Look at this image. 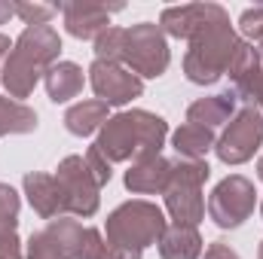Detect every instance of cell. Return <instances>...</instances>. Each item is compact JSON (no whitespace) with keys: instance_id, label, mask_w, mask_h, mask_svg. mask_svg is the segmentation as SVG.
Instances as JSON below:
<instances>
[{"instance_id":"8","label":"cell","mask_w":263,"mask_h":259,"mask_svg":"<svg viewBox=\"0 0 263 259\" xmlns=\"http://www.w3.org/2000/svg\"><path fill=\"white\" fill-rule=\"evenodd\" d=\"M254 204H257L254 183L242 174H230L214 186V192L208 198V217L220 229H239L254 213Z\"/></svg>"},{"instance_id":"26","label":"cell","mask_w":263,"mask_h":259,"mask_svg":"<svg viewBox=\"0 0 263 259\" xmlns=\"http://www.w3.org/2000/svg\"><path fill=\"white\" fill-rule=\"evenodd\" d=\"M18 192L9 186V183H0V217H9V220H18Z\"/></svg>"},{"instance_id":"20","label":"cell","mask_w":263,"mask_h":259,"mask_svg":"<svg viewBox=\"0 0 263 259\" xmlns=\"http://www.w3.org/2000/svg\"><path fill=\"white\" fill-rule=\"evenodd\" d=\"M34 128H37V113L28 104H22V101H12V98L0 95V137H6V134H28Z\"/></svg>"},{"instance_id":"11","label":"cell","mask_w":263,"mask_h":259,"mask_svg":"<svg viewBox=\"0 0 263 259\" xmlns=\"http://www.w3.org/2000/svg\"><path fill=\"white\" fill-rule=\"evenodd\" d=\"M46 232L55 241L62 259H101L104 238L98 229L80 226L77 220H49Z\"/></svg>"},{"instance_id":"15","label":"cell","mask_w":263,"mask_h":259,"mask_svg":"<svg viewBox=\"0 0 263 259\" xmlns=\"http://www.w3.org/2000/svg\"><path fill=\"white\" fill-rule=\"evenodd\" d=\"M236 95L233 92H220V95H211V98H199L187 107V122H196L202 128H217L223 122H230L236 116Z\"/></svg>"},{"instance_id":"5","label":"cell","mask_w":263,"mask_h":259,"mask_svg":"<svg viewBox=\"0 0 263 259\" xmlns=\"http://www.w3.org/2000/svg\"><path fill=\"white\" fill-rule=\"evenodd\" d=\"M211 168L205 159L190 162V159H181V162H172V180L165 186V207L175 220V226H190L196 229L205 217V198H202V183L208 180Z\"/></svg>"},{"instance_id":"29","label":"cell","mask_w":263,"mask_h":259,"mask_svg":"<svg viewBox=\"0 0 263 259\" xmlns=\"http://www.w3.org/2000/svg\"><path fill=\"white\" fill-rule=\"evenodd\" d=\"M248 107H257L263 113V70H260V76H257V85H254V92H251V104Z\"/></svg>"},{"instance_id":"17","label":"cell","mask_w":263,"mask_h":259,"mask_svg":"<svg viewBox=\"0 0 263 259\" xmlns=\"http://www.w3.org/2000/svg\"><path fill=\"white\" fill-rule=\"evenodd\" d=\"M202 238L190 226H168L159 238V256L162 259H199Z\"/></svg>"},{"instance_id":"35","label":"cell","mask_w":263,"mask_h":259,"mask_svg":"<svg viewBox=\"0 0 263 259\" xmlns=\"http://www.w3.org/2000/svg\"><path fill=\"white\" fill-rule=\"evenodd\" d=\"M260 213H263V204H260Z\"/></svg>"},{"instance_id":"6","label":"cell","mask_w":263,"mask_h":259,"mask_svg":"<svg viewBox=\"0 0 263 259\" xmlns=\"http://www.w3.org/2000/svg\"><path fill=\"white\" fill-rule=\"evenodd\" d=\"M172 61V52H168V43H165V34L159 25H150V21H141V25H132L126 28V55H123V64L129 67L138 79H156L168 70Z\"/></svg>"},{"instance_id":"18","label":"cell","mask_w":263,"mask_h":259,"mask_svg":"<svg viewBox=\"0 0 263 259\" xmlns=\"http://www.w3.org/2000/svg\"><path fill=\"white\" fill-rule=\"evenodd\" d=\"M107 104L104 101H80L65 113V128L77 137H89L92 131H101V125L107 122Z\"/></svg>"},{"instance_id":"12","label":"cell","mask_w":263,"mask_h":259,"mask_svg":"<svg viewBox=\"0 0 263 259\" xmlns=\"http://www.w3.org/2000/svg\"><path fill=\"white\" fill-rule=\"evenodd\" d=\"M114 9H120V6H104V3H92V0L62 3L67 34L77 37V40H95L101 31L110 28V12Z\"/></svg>"},{"instance_id":"1","label":"cell","mask_w":263,"mask_h":259,"mask_svg":"<svg viewBox=\"0 0 263 259\" xmlns=\"http://www.w3.org/2000/svg\"><path fill=\"white\" fill-rule=\"evenodd\" d=\"M187 43H190V49H187V58H184V73L196 85L217 82L230 70L239 46H242V40L230 28L227 9L217 6V3H211L205 21L196 28V34Z\"/></svg>"},{"instance_id":"22","label":"cell","mask_w":263,"mask_h":259,"mask_svg":"<svg viewBox=\"0 0 263 259\" xmlns=\"http://www.w3.org/2000/svg\"><path fill=\"white\" fill-rule=\"evenodd\" d=\"M59 12V6H49V3H15V15L34 28V25H49V18Z\"/></svg>"},{"instance_id":"13","label":"cell","mask_w":263,"mask_h":259,"mask_svg":"<svg viewBox=\"0 0 263 259\" xmlns=\"http://www.w3.org/2000/svg\"><path fill=\"white\" fill-rule=\"evenodd\" d=\"M172 180V162L162 156H150V159H138L132 162V168L126 171V189L135 195H156L165 192Z\"/></svg>"},{"instance_id":"24","label":"cell","mask_w":263,"mask_h":259,"mask_svg":"<svg viewBox=\"0 0 263 259\" xmlns=\"http://www.w3.org/2000/svg\"><path fill=\"white\" fill-rule=\"evenodd\" d=\"M239 31H242L248 40H254V43L260 46L263 43V3H257V6H251V9L242 12V18H239Z\"/></svg>"},{"instance_id":"30","label":"cell","mask_w":263,"mask_h":259,"mask_svg":"<svg viewBox=\"0 0 263 259\" xmlns=\"http://www.w3.org/2000/svg\"><path fill=\"white\" fill-rule=\"evenodd\" d=\"M12 15H15V3H6V0H0V25H6Z\"/></svg>"},{"instance_id":"27","label":"cell","mask_w":263,"mask_h":259,"mask_svg":"<svg viewBox=\"0 0 263 259\" xmlns=\"http://www.w3.org/2000/svg\"><path fill=\"white\" fill-rule=\"evenodd\" d=\"M101 259H141V250H129V247H120V244H110V241H104Z\"/></svg>"},{"instance_id":"19","label":"cell","mask_w":263,"mask_h":259,"mask_svg":"<svg viewBox=\"0 0 263 259\" xmlns=\"http://www.w3.org/2000/svg\"><path fill=\"white\" fill-rule=\"evenodd\" d=\"M172 143H175V149H178L181 159L199 162V159H205L214 149L217 140H214V131L211 128H202L196 122H187V125H181V128L172 134Z\"/></svg>"},{"instance_id":"34","label":"cell","mask_w":263,"mask_h":259,"mask_svg":"<svg viewBox=\"0 0 263 259\" xmlns=\"http://www.w3.org/2000/svg\"><path fill=\"white\" fill-rule=\"evenodd\" d=\"M257 52H260V58H263V43H260V46H257Z\"/></svg>"},{"instance_id":"10","label":"cell","mask_w":263,"mask_h":259,"mask_svg":"<svg viewBox=\"0 0 263 259\" xmlns=\"http://www.w3.org/2000/svg\"><path fill=\"white\" fill-rule=\"evenodd\" d=\"M89 82L107 107H123L144 92V79H138L126 64H107V61H92L89 67Z\"/></svg>"},{"instance_id":"2","label":"cell","mask_w":263,"mask_h":259,"mask_svg":"<svg viewBox=\"0 0 263 259\" xmlns=\"http://www.w3.org/2000/svg\"><path fill=\"white\" fill-rule=\"evenodd\" d=\"M59 52H62V40L55 28L49 25L25 28L0 67V82L9 92V98L12 101L28 98L40 82V76H46V70L59 61Z\"/></svg>"},{"instance_id":"3","label":"cell","mask_w":263,"mask_h":259,"mask_svg":"<svg viewBox=\"0 0 263 259\" xmlns=\"http://www.w3.org/2000/svg\"><path fill=\"white\" fill-rule=\"evenodd\" d=\"M165 134H168V125L162 116L147 113V110H126V113L110 116L101 125L95 149L110 165L114 162H138V159L159 156Z\"/></svg>"},{"instance_id":"31","label":"cell","mask_w":263,"mask_h":259,"mask_svg":"<svg viewBox=\"0 0 263 259\" xmlns=\"http://www.w3.org/2000/svg\"><path fill=\"white\" fill-rule=\"evenodd\" d=\"M9 49H12V43H9V37H3L0 34V61H6V55H9ZM3 67V64H0Z\"/></svg>"},{"instance_id":"23","label":"cell","mask_w":263,"mask_h":259,"mask_svg":"<svg viewBox=\"0 0 263 259\" xmlns=\"http://www.w3.org/2000/svg\"><path fill=\"white\" fill-rule=\"evenodd\" d=\"M28 259H62L55 241L49 238L46 229H43V232H34V235L28 238Z\"/></svg>"},{"instance_id":"21","label":"cell","mask_w":263,"mask_h":259,"mask_svg":"<svg viewBox=\"0 0 263 259\" xmlns=\"http://www.w3.org/2000/svg\"><path fill=\"white\" fill-rule=\"evenodd\" d=\"M126 55V28H107L95 37V61L123 64Z\"/></svg>"},{"instance_id":"14","label":"cell","mask_w":263,"mask_h":259,"mask_svg":"<svg viewBox=\"0 0 263 259\" xmlns=\"http://www.w3.org/2000/svg\"><path fill=\"white\" fill-rule=\"evenodd\" d=\"M22 186H25V195H28L31 207H34L43 220H55L59 213H65V198H62V189H59L55 174L31 171V174H25Z\"/></svg>"},{"instance_id":"25","label":"cell","mask_w":263,"mask_h":259,"mask_svg":"<svg viewBox=\"0 0 263 259\" xmlns=\"http://www.w3.org/2000/svg\"><path fill=\"white\" fill-rule=\"evenodd\" d=\"M83 159H86V165H89L92 177L98 180V186L110 183V174H114V171H110V162H107V159H104V156H101V153L95 149V143H92V146L86 149V156H83Z\"/></svg>"},{"instance_id":"7","label":"cell","mask_w":263,"mask_h":259,"mask_svg":"<svg viewBox=\"0 0 263 259\" xmlns=\"http://www.w3.org/2000/svg\"><path fill=\"white\" fill-rule=\"evenodd\" d=\"M55 180L65 198V213L70 217H92L101 204V186L92 177L83 156H67L55 168Z\"/></svg>"},{"instance_id":"9","label":"cell","mask_w":263,"mask_h":259,"mask_svg":"<svg viewBox=\"0 0 263 259\" xmlns=\"http://www.w3.org/2000/svg\"><path fill=\"white\" fill-rule=\"evenodd\" d=\"M263 146V113L257 107H242L220 140L214 143V153L223 165H242L254 159V153Z\"/></svg>"},{"instance_id":"32","label":"cell","mask_w":263,"mask_h":259,"mask_svg":"<svg viewBox=\"0 0 263 259\" xmlns=\"http://www.w3.org/2000/svg\"><path fill=\"white\" fill-rule=\"evenodd\" d=\"M257 177H260V180H263V156H260V159H257Z\"/></svg>"},{"instance_id":"16","label":"cell","mask_w":263,"mask_h":259,"mask_svg":"<svg viewBox=\"0 0 263 259\" xmlns=\"http://www.w3.org/2000/svg\"><path fill=\"white\" fill-rule=\"evenodd\" d=\"M43 82H46V95H49V101L65 104V101L77 98V95L83 92L86 76H83V67L73 64V61H55V64L46 70Z\"/></svg>"},{"instance_id":"33","label":"cell","mask_w":263,"mask_h":259,"mask_svg":"<svg viewBox=\"0 0 263 259\" xmlns=\"http://www.w3.org/2000/svg\"><path fill=\"white\" fill-rule=\"evenodd\" d=\"M257 259H263V241H260V253H257Z\"/></svg>"},{"instance_id":"28","label":"cell","mask_w":263,"mask_h":259,"mask_svg":"<svg viewBox=\"0 0 263 259\" xmlns=\"http://www.w3.org/2000/svg\"><path fill=\"white\" fill-rule=\"evenodd\" d=\"M205 259H242L227 241H214V244H208V250H205Z\"/></svg>"},{"instance_id":"4","label":"cell","mask_w":263,"mask_h":259,"mask_svg":"<svg viewBox=\"0 0 263 259\" xmlns=\"http://www.w3.org/2000/svg\"><path fill=\"white\" fill-rule=\"evenodd\" d=\"M165 229H168L165 213L153 201H144V198L120 204L107 217V241L129 247V250H144L150 244H159Z\"/></svg>"}]
</instances>
